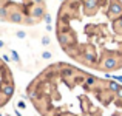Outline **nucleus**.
I'll list each match as a JSON object with an SVG mask.
<instances>
[{
	"instance_id": "f257e3e1",
	"label": "nucleus",
	"mask_w": 122,
	"mask_h": 116,
	"mask_svg": "<svg viewBox=\"0 0 122 116\" xmlns=\"http://www.w3.org/2000/svg\"><path fill=\"white\" fill-rule=\"evenodd\" d=\"M121 67H122V62L117 57H105V59L102 60L99 68H101L102 71H114V70L121 68Z\"/></svg>"
},
{
	"instance_id": "f03ea898",
	"label": "nucleus",
	"mask_w": 122,
	"mask_h": 116,
	"mask_svg": "<svg viewBox=\"0 0 122 116\" xmlns=\"http://www.w3.org/2000/svg\"><path fill=\"white\" fill-rule=\"evenodd\" d=\"M107 12L113 19H117L122 16V3L119 0H107Z\"/></svg>"
},
{
	"instance_id": "7ed1b4c3",
	"label": "nucleus",
	"mask_w": 122,
	"mask_h": 116,
	"mask_svg": "<svg viewBox=\"0 0 122 116\" xmlns=\"http://www.w3.org/2000/svg\"><path fill=\"white\" fill-rule=\"evenodd\" d=\"M45 14H46L45 12V5H33L30 8V16L36 20H40Z\"/></svg>"
},
{
	"instance_id": "20e7f679",
	"label": "nucleus",
	"mask_w": 122,
	"mask_h": 116,
	"mask_svg": "<svg viewBox=\"0 0 122 116\" xmlns=\"http://www.w3.org/2000/svg\"><path fill=\"white\" fill-rule=\"evenodd\" d=\"M25 17H26V16H25L22 11H8V17H6V20L12 22V23H23Z\"/></svg>"
},
{
	"instance_id": "39448f33",
	"label": "nucleus",
	"mask_w": 122,
	"mask_h": 116,
	"mask_svg": "<svg viewBox=\"0 0 122 116\" xmlns=\"http://www.w3.org/2000/svg\"><path fill=\"white\" fill-rule=\"evenodd\" d=\"M99 0H82V8L85 11V14H91L97 9Z\"/></svg>"
},
{
	"instance_id": "423d86ee",
	"label": "nucleus",
	"mask_w": 122,
	"mask_h": 116,
	"mask_svg": "<svg viewBox=\"0 0 122 116\" xmlns=\"http://www.w3.org/2000/svg\"><path fill=\"white\" fill-rule=\"evenodd\" d=\"M2 95H3V98H5V99H9L12 95H14V85H12V82L3 84V87H2Z\"/></svg>"
},
{
	"instance_id": "0eeeda50",
	"label": "nucleus",
	"mask_w": 122,
	"mask_h": 116,
	"mask_svg": "<svg viewBox=\"0 0 122 116\" xmlns=\"http://www.w3.org/2000/svg\"><path fill=\"white\" fill-rule=\"evenodd\" d=\"M107 88L110 90L111 93H116L117 90L121 88V85H119V84L116 82V80H108V82H107Z\"/></svg>"
},
{
	"instance_id": "6e6552de",
	"label": "nucleus",
	"mask_w": 122,
	"mask_h": 116,
	"mask_svg": "<svg viewBox=\"0 0 122 116\" xmlns=\"http://www.w3.org/2000/svg\"><path fill=\"white\" fill-rule=\"evenodd\" d=\"M8 17V9L6 6H0V19H6Z\"/></svg>"
},
{
	"instance_id": "1a4fd4ad",
	"label": "nucleus",
	"mask_w": 122,
	"mask_h": 116,
	"mask_svg": "<svg viewBox=\"0 0 122 116\" xmlns=\"http://www.w3.org/2000/svg\"><path fill=\"white\" fill-rule=\"evenodd\" d=\"M42 20H43L45 23H48V25H50L51 22H53V17H51V14H48V12H46V14H45L43 17H42Z\"/></svg>"
},
{
	"instance_id": "9d476101",
	"label": "nucleus",
	"mask_w": 122,
	"mask_h": 116,
	"mask_svg": "<svg viewBox=\"0 0 122 116\" xmlns=\"http://www.w3.org/2000/svg\"><path fill=\"white\" fill-rule=\"evenodd\" d=\"M11 56H12V59H14L15 62H20V59H19V54H17V51H15V50H11Z\"/></svg>"
},
{
	"instance_id": "9b49d317",
	"label": "nucleus",
	"mask_w": 122,
	"mask_h": 116,
	"mask_svg": "<svg viewBox=\"0 0 122 116\" xmlns=\"http://www.w3.org/2000/svg\"><path fill=\"white\" fill-rule=\"evenodd\" d=\"M15 36H17L19 39H25V37H26V33H25V31H17Z\"/></svg>"
},
{
	"instance_id": "f8f14e48",
	"label": "nucleus",
	"mask_w": 122,
	"mask_h": 116,
	"mask_svg": "<svg viewBox=\"0 0 122 116\" xmlns=\"http://www.w3.org/2000/svg\"><path fill=\"white\" fill-rule=\"evenodd\" d=\"M50 37H48V36H43V37H42V45H50Z\"/></svg>"
},
{
	"instance_id": "ddd939ff",
	"label": "nucleus",
	"mask_w": 122,
	"mask_h": 116,
	"mask_svg": "<svg viewBox=\"0 0 122 116\" xmlns=\"http://www.w3.org/2000/svg\"><path fill=\"white\" fill-rule=\"evenodd\" d=\"M51 56H53V54H51L50 51H43V53H42V57H43V59H51Z\"/></svg>"
},
{
	"instance_id": "4468645a",
	"label": "nucleus",
	"mask_w": 122,
	"mask_h": 116,
	"mask_svg": "<svg viewBox=\"0 0 122 116\" xmlns=\"http://www.w3.org/2000/svg\"><path fill=\"white\" fill-rule=\"evenodd\" d=\"M114 95H116V98H117V99H122V87H121L119 90H117L116 93H114Z\"/></svg>"
},
{
	"instance_id": "2eb2a0df",
	"label": "nucleus",
	"mask_w": 122,
	"mask_h": 116,
	"mask_svg": "<svg viewBox=\"0 0 122 116\" xmlns=\"http://www.w3.org/2000/svg\"><path fill=\"white\" fill-rule=\"evenodd\" d=\"M31 2H33V5H43L45 0H31Z\"/></svg>"
},
{
	"instance_id": "dca6fc26",
	"label": "nucleus",
	"mask_w": 122,
	"mask_h": 116,
	"mask_svg": "<svg viewBox=\"0 0 122 116\" xmlns=\"http://www.w3.org/2000/svg\"><path fill=\"white\" fill-rule=\"evenodd\" d=\"M110 77H114V80H116L117 84H119V82L122 84V76H110Z\"/></svg>"
},
{
	"instance_id": "f3484780",
	"label": "nucleus",
	"mask_w": 122,
	"mask_h": 116,
	"mask_svg": "<svg viewBox=\"0 0 122 116\" xmlns=\"http://www.w3.org/2000/svg\"><path fill=\"white\" fill-rule=\"evenodd\" d=\"M17 107H19V108H22V110H23V108H25V107H26V105H25V102H22V101H19V102H17Z\"/></svg>"
},
{
	"instance_id": "a211bd4d",
	"label": "nucleus",
	"mask_w": 122,
	"mask_h": 116,
	"mask_svg": "<svg viewBox=\"0 0 122 116\" xmlns=\"http://www.w3.org/2000/svg\"><path fill=\"white\" fill-rule=\"evenodd\" d=\"M3 57V60H5V62H9V60H11V59H9V56H2Z\"/></svg>"
},
{
	"instance_id": "6ab92c4d",
	"label": "nucleus",
	"mask_w": 122,
	"mask_h": 116,
	"mask_svg": "<svg viewBox=\"0 0 122 116\" xmlns=\"http://www.w3.org/2000/svg\"><path fill=\"white\" fill-rule=\"evenodd\" d=\"M46 31H53V26H51V25H46Z\"/></svg>"
},
{
	"instance_id": "aec40b11",
	"label": "nucleus",
	"mask_w": 122,
	"mask_h": 116,
	"mask_svg": "<svg viewBox=\"0 0 122 116\" xmlns=\"http://www.w3.org/2000/svg\"><path fill=\"white\" fill-rule=\"evenodd\" d=\"M3 47H5V42H3V40H0V48H3Z\"/></svg>"
},
{
	"instance_id": "412c9836",
	"label": "nucleus",
	"mask_w": 122,
	"mask_h": 116,
	"mask_svg": "<svg viewBox=\"0 0 122 116\" xmlns=\"http://www.w3.org/2000/svg\"><path fill=\"white\" fill-rule=\"evenodd\" d=\"M60 2H65V0H60Z\"/></svg>"
},
{
	"instance_id": "4be33fe9",
	"label": "nucleus",
	"mask_w": 122,
	"mask_h": 116,
	"mask_svg": "<svg viewBox=\"0 0 122 116\" xmlns=\"http://www.w3.org/2000/svg\"><path fill=\"white\" fill-rule=\"evenodd\" d=\"M0 6H2V2H0Z\"/></svg>"
},
{
	"instance_id": "5701e85b",
	"label": "nucleus",
	"mask_w": 122,
	"mask_h": 116,
	"mask_svg": "<svg viewBox=\"0 0 122 116\" xmlns=\"http://www.w3.org/2000/svg\"><path fill=\"white\" fill-rule=\"evenodd\" d=\"M0 116H3V115H2V113H0Z\"/></svg>"
},
{
	"instance_id": "b1692460",
	"label": "nucleus",
	"mask_w": 122,
	"mask_h": 116,
	"mask_svg": "<svg viewBox=\"0 0 122 116\" xmlns=\"http://www.w3.org/2000/svg\"><path fill=\"white\" fill-rule=\"evenodd\" d=\"M8 116H9V115H8Z\"/></svg>"
}]
</instances>
